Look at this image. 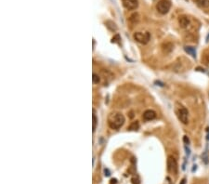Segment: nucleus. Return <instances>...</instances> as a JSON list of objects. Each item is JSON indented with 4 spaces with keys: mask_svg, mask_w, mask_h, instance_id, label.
Returning <instances> with one entry per match:
<instances>
[{
    "mask_svg": "<svg viewBox=\"0 0 209 184\" xmlns=\"http://www.w3.org/2000/svg\"><path fill=\"white\" fill-rule=\"evenodd\" d=\"M167 170L169 173L172 174H177V172H178V162L172 155L168 156L167 158Z\"/></svg>",
    "mask_w": 209,
    "mask_h": 184,
    "instance_id": "4",
    "label": "nucleus"
},
{
    "mask_svg": "<svg viewBox=\"0 0 209 184\" xmlns=\"http://www.w3.org/2000/svg\"><path fill=\"white\" fill-rule=\"evenodd\" d=\"M132 183H133V184H139V180H138V177L133 178V179H132Z\"/></svg>",
    "mask_w": 209,
    "mask_h": 184,
    "instance_id": "18",
    "label": "nucleus"
},
{
    "mask_svg": "<svg viewBox=\"0 0 209 184\" xmlns=\"http://www.w3.org/2000/svg\"><path fill=\"white\" fill-rule=\"evenodd\" d=\"M139 128V123L138 121H135V122H133L130 126H129V128L128 129L131 130V131H134V130H138Z\"/></svg>",
    "mask_w": 209,
    "mask_h": 184,
    "instance_id": "15",
    "label": "nucleus"
},
{
    "mask_svg": "<svg viewBox=\"0 0 209 184\" xmlns=\"http://www.w3.org/2000/svg\"><path fill=\"white\" fill-rule=\"evenodd\" d=\"M92 81H93L94 84H99V82H100L99 75L97 74H93V75H92Z\"/></svg>",
    "mask_w": 209,
    "mask_h": 184,
    "instance_id": "16",
    "label": "nucleus"
},
{
    "mask_svg": "<svg viewBox=\"0 0 209 184\" xmlns=\"http://www.w3.org/2000/svg\"><path fill=\"white\" fill-rule=\"evenodd\" d=\"M122 4L128 10H134L138 7V0H122Z\"/></svg>",
    "mask_w": 209,
    "mask_h": 184,
    "instance_id": "6",
    "label": "nucleus"
},
{
    "mask_svg": "<svg viewBox=\"0 0 209 184\" xmlns=\"http://www.w3.org/2000/svg\"><path fill=\"white\" fill-rule=\"evenodd\" d=\"M125 122V118L121 113H112L109 115L108 124L112 129L118 130L122 128Z\"/></svg>",
    "mask_w": 209,
    "mask_h": 184,
    "instance_id": "1",
    "label": "nucleus"
},
{
    "mask_svg": "<svg viewBox=\"0 0 209 184\" xmlns=\"http://www.w3.org/2000/svg\"><path fill=\"white\" fill-rule=\"evenodd\" d=\"M173 48H174V46H173L171 43H166V44H164V46H163V49H164L166 53L171 52V51L173 50Z\"/></svg>",
    "mask_w": 209,
    "mask_h": 184,
    "instance_id": "12",
    "label": "nucleus"
},
{
    "mask_svg": "<svg viewBox=\"0 0 209 184\" xmlns=\"http://www.w3.org/2000/svg\"><path fill=\"white\" fill-rule=\"evenodd\" d=\"M92 119H93V132H95L97 128V124H98V118L96 115V111L93 109V115H92Z\"/></svg>",
    "mask_w": 209,
    "mask_h": 184,
    "instance_id": "14",
    "label": "nucleus"
},
{
    "mask_svg": "<svg viewBox=\"0 0 209 184\" xmlns=\"http://www.w3.org/2000/svg\"><path fill=\"white\" fill-rule=\"evenodd\" d=\"M185 150H186V154H188V155H190V154H191V152H190V150L187 148V146H185Z\"/></svg>",
    "mask_w": 209,
    "mask_h": 184,
    "instance_id": "21",
    "label": "nucleus"
},
{
    "mask_svg": "<svg viewBox=\"0 0 209 184\" xmlns=\"http://www.w3.org/2000/svg\"><path fill=\"white\" fill-rule=\"evenodd\" d=\"M133 37H134V39H135L137 42L142 44V45H146V44H148L149 41H150V39H151L150 33H148V32H146V33L137 32V33L134 34Z\"/></svg>",
    "mask_w": 209,
    "mask_h": 184,
    "instance_id": "3",
    "label": "nucleus"
},
{
    "mask_svg": "<svg viewBox=\"0 0 209 184\" xmlns=\"http://www.w3.org/2000/svg\"><path fill=\"white\" fill-rule=\"evenodd\" d=\"M116 182H117V180H116V179H112V180H111V183H112V184H116Z\"/></svg>",
    "mask_w": 209,
    "mask_h": 184,
    "instance_id": "22",
    "label": "nucleus"
},
{
    "mask_svg": "<svg viewBox=\"0 0 209 184\" xmlns=\"http://www.w3.org/2000/svg\"><path fill=\"white\" fill-rule=\"evenodd\" d=\"M177 113H178V117L179 119V121L182 124L187 125L189 123V112L186 108L180 107L178 110V112H177Z\"/></svg>",
    "mask_w": 209,
    "mask_h": 184,
    "instance_id": "5",
    "label": "nucleus"
},
{
    "mask_svg": "<svg viewBox=\"0 0 209 184\" xmlns=\"http://www.w3.org/2000/svg\"><path fill=\"white\" fill-rule=\"evenodd\" d=\"M106 27L108 28L111 32H115L117 31V25L115 22H113L112 21H106L105 22Z\"/></svg>",
    "mask_w": 209,
    "mask_h": 184,
    "instance_id": "10",
    "label": "nucleus"
},
{
    "mask_svg": "<svg viewBox=\"0 0 209 184\" xmlns=\"http://www.w3.org/2000/svg\"><path fill=\"white\" fill-rule=\"evenodd\" d=\"M195 3L201 9L209 8V0H195Z\"/></svg>",
    "mask_w": 209,
    "mask_h": 184,
    "instance_id": "9",
    "label": "nucleus"
},
{
    "mask_svg": "<svg viewBox=\"0 0 209 184\" xmlns=\"http://www.w3.org/2000/svg\"><path fill=\"white\" fill-rule=\"evenodd\" d=\"M104 173H105V176H107V177H109L111 174H110V171H109V169L108 168H105L104 169Z\"/></svg>",
    "mask_w": 209,
    "mask_h": 184,
    "instance_id": "20",
    "label": "nucleus"
},
{
    "mask_svg": "<svg viewBox=\"0 0 209 184\" xmlns=\"http://www.w3.org/2000/svg\"><path fill=\"white\" fill-rule=\"evenodd\" d=\"M179 22L181 28H187L190 25V19L187 16H180L179 18Z\"/></svg>",
    "mask_w": 209,
    "mask_h": 184,
    "instance_id": "8",
    "label": "nucleus"
},
{
    "mask_svg": "<svg viewBox=\"0 0 209 184\" xmlns=\"http://www.w3.org/2000/svg\"><path fill=\"white\" fill-rule=\"evenodd\" d=\"M119 40H121V38H120V35H115L112 38V43H118Z\"/></svg>",
    "mask_w": 209,
    "mask_h": 184,
    "instance_id": "17",
    "label": "nucleus"
},
{
    "mask_svg": "<svg viewBox=\"0 0 209 184\" xmlns=\"http://www.w3.org/2000/svg\"><path fill=\"white\" fill-rule=\"evenodd\" d=\"M184 50H185V51H186L189 55H191L192 57H193V58H196V50H195L194 48L186 46V47L184 48Z\"/></svg>",
    "mask_w": 209,
    "mask_h": 184,
    "instance_id": "11",
    "label": "nucleus"
},
{
    "mask_svg": "<svg viewBox=\"0 0 209 184\" xmlns=\"http://www.w3.org/2000/svg\"><path fill=\"white\" fill-rule=\"evenodd\" d=\"M183 141H184L186 144H189L190 143V139H189V138L187 136H184V137H183Z\"/></svg>",
    "mask_w": 209,
    "mask_h": 184,
    "instance_id": "19",
    "label": "nucleus"
},
{
    "mask_svg": "<svg viewBox=\"0 0 209 184\" xmlns=\"http://www.w3.org/2000/svg\"><path fill=\"white\" fill-rule=\"evenodd\" d=\"M156 117V113L153 110H146L143 113L142 118L145 121H151V120L155 119Z\"/></svg>",
    "mask_w": 209,
    "mask_h": 184,
    "instance_id": "7",
    "label": "nucleus"
},
{
    "mask_svg": "<svg viewBox=\"0 0 209 184\" xmlns=\"http://www.w3.org/2000/svg\"><path fill=\"white\" fill-rule=\"evenodd\" d=\"M179 184H186V179H183L181 181H180V183Z\"/></svg>",
    "mask_w": 209,
    "mask_h": 184,
    "instance_id": "23",
    "label": "nucleus"
},
{
    "mask_svg": "<svg viewBox=\"0 0 209 184\" xmlns=\"http://www.w3.org/2000/svg\"><path fill=\"white\" fill-rule=\"evenodd\" d=\"M170 9H171V2L169 0H159L156 4V9L159 13L163 15L167 14Z\"/></svg>",
    "mask_w": 209,
    "mask_h": 184,
    "instance_id": "2",
    "label": "nucleus"
},
{
    "mask_svg": "<svg viewBox=\"0 0 209 184\" xmlns=\"http://www.w3.org/2000/svg\"><path fill=\"white\" fill-rule=\"evenodd\" d=\"M139 21V15L138 13H134V14H132L129 18V22L132 23V24H136L138 23Z\"/></svg>",
    "mask_w": 209,
    "mask_h": 184,
    "instance_id": "13",
    "label": "nucleus"
}]
</instances>
